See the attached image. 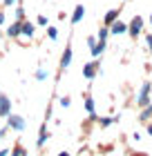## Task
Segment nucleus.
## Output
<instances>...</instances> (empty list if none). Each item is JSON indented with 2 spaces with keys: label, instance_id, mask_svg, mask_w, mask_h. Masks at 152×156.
I'll use <instances>...</instances> for the list:
<instances>
[{
  "label": "nucleus",
  "instance_id": "nucleus-1",
  "mask_svg": "<svg viewBox=\"0 0 152 156\" xmlns=\"http://www.w3.org/2000/svg\"><path fill=\"white\" fill-rule=\"evenodd\" d=\"M150 91H152V83L146 80L141 85V91H139V96H136V105L139 107H146V105L150 103Z\"/></svg>",
  "mask_w": 152,
  "mask_h": 156
},
{
  "label": "nucleus",
  "instance_id": "nucleus-2",
  "mask_svg": "<svg viewBox=\"0 0 152 156\" xmlns=\"http://www.w3.org/2000/svg\"><path fill=\"white\" fill-rule=\"evenodd\" d=\"M7 127H11L13 132H23L27 127V120L23 116H18V114H9L7 116Z\"/></svg>",
  "mask_w": 152,
  "mask_h": 156
},
{
  "label": "nucleus",
  "instance_id": "nucleus-3",
  "mask_svg": "<svg viewBox=\"0 0 152 156\" xmlns=\"http://www.w3.org/2000/svg\"><path fill=\"white\" fill-rule=\"evenodd\" d=\"M141 29H143V18L141 16H134L132 20H130V25H128V34L132 38H136L141 34Z\"/></svg>",
  "mask_w": 152,
  "mask_h": 156
},
{
  "label": "nucleus",
  "instance_id": "nucleus-4",
  "mask_svg": "<svg viewBox=\"0 0 152 156\" xmlns=\"http://www.w3.org/2000/svg\"><path fill=\"white\" fill-rule=\"evenodd\" d=\"M107 29H110V34H114V36H119V34H128V25L123 23V20H114V23L107 27Z\"/></svg>",
  "mask_w": 152,
  "mask_h": 156
},
{
  "label": "nucleus",
  "instance_id": "nucleus-5",
  "mask_svg": "<svg viewBox=\"0 0 152 156\" xmlns=\"http://www.w3.org/2000/svg\"><path fill=\"white\" fill-rule=\"evenodd\" d=\"M11 114V101L5 94H0V116H9Z\"/></svg>",
  "mask_w": 152,
  "mask_h": 156
},
{
  "label": "nucleus",
  "instance_id": "nucleus-6",
  "mask_svg": "<svg viewBox=\"0 0 152 156\" xmlns=\"http://www.w3.org/2000/svg\"><path fill=\"white\" fill-rule=\"evenodd\" d=\"M72 65V45L65 47V51H63V58H61V69H67Z\"/></svg>",
  "mask_w": 152,
  "mask_h": 156
},
{
  "label": "nucleus",
  "instance_id": "nucleus-7",
  "mask_svg": "<svg viewBox=\"0 0 152 156\" xmlns=\"http://www.w3.org/2000/svg\"><path fill=\"white\" fill-rule=\"evenodd\" d=\"M96 72H98V67H96V62H87V65L83 67V76L87 78V80H92L94 76H96Z\"/></svg>",
  "mask_w": 152,
  "mask_h": 156
},
{
  "label": "nucleus",
  "instance_id": "nucleus-8",
  "mask_svg": "<svg viewBox=\"0 0 152 156\" xmlns=\"http://www.w3.org/2000/svg\"><path fill=\"white\" fill-rule=\"evenodd\" d=\"M83 16H85V7H83V5H76L74 13H72V25H78V23L83 20Z\"/></svg>",
  "mask_w": 152,
  "mask_h": 156
},
{
  "label": "nucleus",
  "instance_id": "nucleus-9",
  "mask_svg": "<svg viewBox=\"0 0 152 156\" xmlns=\"http://www.w3.org/2000/svg\"><path fill=\"white\" fill-rule=\"evenodd\" d=\"M20 34H23V36H27V38L34 36V25L29 23V20H23V25H20Z\"/></svg>",
  "mask_w": 152,
  "mask_h": 156
},
{
  "label": "nucleus",
  "instance_id": "nucleus-10",
  "mask_svg": "<svg viewBox=\"0 0 152 156\" xmlns=\"http://www.w3.org/2000/svg\"><path fill=\"white\" fill-rule=\"evenodd\" d=\"M49 138V132H47V125L40 127V134H38V140H36V147H45V140Z\"/></svg>",
  "mask_w": 152,
  "mask_h": 156
},
{
  "label": "nucleus",
  "instance_id": "nucleus-11",
  "mask_svg": "<svg viewBox=\"0 0 152 156\" xmlns=\"http://www.w3.org/2000/svg\"><path fill=\"white\" fill-rule=\"evenodd\" d=\"M117 18H119V9H110V11L105 13V18H103V25H105V27H110Z\"/></svg>",
  "mask_w": 152,
  "mask_h": 156
},
{
  "label": "nucleus",
  "instance_id": "nucleus-12",
  "mask_svg": "<svg viewBox=\"0 0 152 156\" xmlns=\"http://www.w3.org/2000/svg\"><path fill=\"white\" fill-rule=\"evenodd\" d=\"M20 25H23V20H16L9 29H7V34H9V38H18L20 36Z\"/></svg>",
  "mask_w": 152,
  "mask_h": 156
},
{
  "label": "nucleus",
  "instance_id": "nucleus-13",
  "mask_svg": "<svg viewBox=\"0 0 152 156\" xmlns=\"http://www.w3.org/2000/svg\"><path fill=\"white\" fill-rule=\"evenodd\" d=\"M85 112H87V116H90V118L96 116V109H94V98H92V96L85 98Z\"/></svg>",
  "mask_w": 152,
  "mask_h": 156
},
{
  "label": "nucleus",
  "instance_id": "nucleus-14",
  "mask_svg": "<svg viewBox=\"0 0 152 156\" xmlns=\"http://www.w3.org/2000/svg\"><path fill=\"white\" fill-rule=\"evenodd\" d=\"M107 36H110V29L103 25V27H101V31H98V36H96V40L98 42H107Z\"/></svg>",
  "mask_w": 152,
  "mask_h": 156
},
{
  "label": "nucleus",
  "instance_id": "nucleus-15",
  "mask_svg": "<svg viewBox=\"0 0 152 156\" xmlns=\"http://www.w3.org/2000/svg\"><path fill=\"white\" fill-rule=\"evenodd\" d=\"M150 116H152V103H148V105H146V109L141 112V120H148Z\"/></svg>",
  "mask_w": 152,
  "mask_h": 156
},
{
  "label": "nucleus",
  "instance_id": "nucleus-16",
  "mask_svg": "<svg viewBox=\"0 0 152 156\" xmlns=\"http://www.w3.org/2000/svg\"><path fill=\"white\" fill-rule=\"evenodd\" d=\"M114 120H117V118H110V116H105V118H98V125H101V127H110V125L114 123Z\"/></svg>",
  "mask_w": 152,
  "mask_h": 156
},
{
  "label": "nucleus",
  "instance_id": "nucleus-17",
  "mask_svg": "<svg viewBox=\"0 0 152 156\" xmlns=\"http://www.w3.org/2000/svg\"><path fill=\"white\" fill-rule=\"evenodd\" d=\"M47 36H49V40H56L58 38V29L56 27H47Z\"/></svg>",
  "mask_w": 152,
  "mask_h": 156
},
{
  "label": "nucleus",
  "instance_id": "nucleus-18",
  "mask_svg": "<svg viewBox=\"0 0 152 156\" xmlns=\"http://www.w3.org/2000/svg\"><path fill=\"white\" fill-rule=\"evenodd\" d=\"M36 23H38L40 27H47V25H49V20H47V16H43V13H40V16L36 18Z\"/></svg>",
  "mask_w": 152,
  "mask_h": 156
},
{
  "label": "nucleus",
  "instance_id": "nucleus-19",
  "mask_svg": "<svg viewBox=\"0 0 152 156\" xmlns=\"http://www.w3.org/2000/svg\"><path fill=\"white\" fill-rule=\"evenodd\" d=\"M45 78H47V72H45V69H38V72H36V80H45Z\"/></svg>",
  "mask_w": 152,
  "mask_h": 156
},
{
  "label": "nucleus",
  "instance_id": "nucleus-20",
  "mask_svg": "<svg viewBox=\"0 0 152 156\" xmlns=\"http://www.w3.org/2000/svg\"><path fill=\"white\" fill-rule=\"evenodd\" d=\"M58 103H61V107H69V105H72V101H69L67 96H63V98H61Z\"/></svg>",
  "mask_w": 152,
  "mask_h": 156
},
{
  "label": "nucleus",
  "instance_id": "nucleus-21",
  "mask_svg": "<svg viewBox=\"0 0 152 156\" xmlns=\"http://www.w3.org/2000/svg\"><path fill=\"white\" fill-rule=\"evenodd\" d=\"M13 156H27V152L23 150V147H16V150H13Z\"/></svg>",
  "mask_w": 152,
  "mask_h": 156
},
{
  "label": "nucleus",
  "instance_id": "nucleus-22",
  "mask_svg": "<svg viewBox=\"0 0 152 156\" xmlns=\"http://www.w3.org/2000/svg\"><path fill=\"white\" fill-rule=\"evenodd\" d=\"M87 45H90V49L94 51V47H96V38H94V36H90V38H87Z\"/></svg>",
  "mask_w": 152,
  "mask_h": 156
},
{
  "label": "nucleus",
  "instance_id": "nucleus-23",
  "mask_svg": "<svg viewBox=\"0 0 152 156\" xmlns=\"http://www.w3.org/2000/svg\"><path fill=\"white\" fill-rule=\"evenodd\" d=\"M23 16H25V9H23V7H18V9H16V18L23 20Z\"/></svg>",
  "mask_w": 152,
  "mask_h": 156
},
{
  "label": "nucleus",
  "instance_id": "nucleus-24",
  "mask_svg": "<svg viewBox=\"0 0 152 156\" xmlns=\"http://www.w3.org/2000/svg\"><path fill=\"white\" fill-rule=\"evenodd\" d=\"M146 42H148V49L152 51V36H146Z\"/></svg>",
  "mask_w": 152,
  "mask_h": 156
},
{
  "label": "nucleus",
  "instance_id": "nucleus-25",
  "mask_svg": "<svg viewBox=\"0 0 152 156\" xmlns=\"http://www.w3.org/2000/svg\"><path fill=\"white\" fill-rule=\"evenodd\" d=\"M16 2H18V0H5V5H7V7H11V5H16Z\"/></svg>",
  "mask_w": 152,
  "mask_h": 156
},
{
  "label": "nucleus",
  "instance_id": "nucleus-26",
  "mask_svg": "<svg viewBox=\"0 0 152 156\" xmlns=\"http://www.w3.org/2000/svg\"><path fill=\"white\" fill-rule=\"evenodd\" d=\"M2 25H5V13L0 11V27H2Z\"/></svg>",
  "mask_w": 152,
  "mask_h": 156
},
{
  "label": "nucleus",
  "instance_id": "nucleus-27",
  "mask_svg": "<svg viewBox=\"0 0 152 156\" xmlns=\"http://www.w3.org/2000/svg\"><path fill=\"white\" fill-rule=\"evenodd\" d=\"M5 134H7V127H2V129H0V138H2Z\"/></svg>",
  "mask_w": 152,
  "mask_h": 156
},
{
  "label": "nucleus",
  "instance_id": "nucleus-28",
  "mask_svg": "<svg viewBox=\"0 0 152 156\" xmlns=\"http://www.w3.org/2000/svg\"><path fill=\"white\" fill-rule=\"evenodd\" d=\"M7 154H9V150H2V152H0V156H7Z\"/></svg>",
  "mask_w": 152,
  "mask_h": 156
},
{
  "label": "nucleus",
  "instance_id": "nucleus-29",
  "mask_svg": "<svg viewBox=\"0 0 152 156\" xmlns=\"http://www.w3.org/2000/svg\"><path fill=\"white\" fill-rule=\"evenodd\" d=\"M148 134H150V136H152V123L148 125Z\"/></svg>",
  "mask_w": 152,
  "mask_h": 156
},
{
  "label": "nucleus",
  "instance_id": "nucleus-30",
  "mask_svg": "<svg viewBox=\"0 0 152 156\" xmlns=\"http://www.w3.org/2000/svg\"><path fill=\"white\" fill-rule=\"evenodd\" d=\"M58 156H69V154H67V152H61V154H58Z\"/></svg>",
  "mask_w": 152,
  "mask_h": 156
},
{
  "label": "nucleus",
  "instance_id": "nucleus-31",
  "mask_svg": "<svg viewBox=\"0 0 152 156\" xmlns=\"http://www.w3.org/2000/svg\"><path fill=\"white\" fill-rule=\"evenodd\" d=\"M150 23H152V16H150Z\"/></svg>",
  "mask_w": 152,
  "mask_h": 156
}]
</instances>
